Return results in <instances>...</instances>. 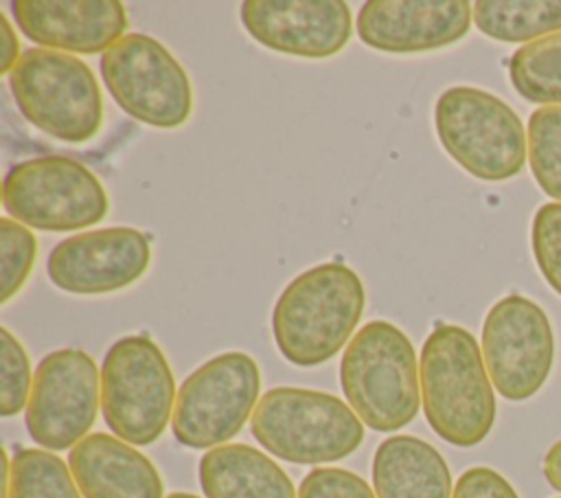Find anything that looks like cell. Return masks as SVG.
Here are the masks:
<instances>
[{
    "instance_id": "44dd1931",
    "label": "cell",
    "mask_w": 561,
    "mask_h": 498,
    "mask_svg": "<svg viewBox=\"0 0 561 498\" xmlns=\"http://www.w3.org/2000/svg\"><path fill=\"white\" fill-rule=\"evenodd\" d=\"M508 75L526 101L561 105V33L519 46L508 61Z\"/></svg>"
},
{
    "instance_id": "8fae6325",
    "label": "cell",
    "mask_w": 561,
    "mask_h": 498,
    "mask_svg": "<svg viewBox=\"0 0 561 498\" xmlns=\"http://www.w3.org/2000/svg\"><path fill=\"white\" fill-rule=\"evenodd\" d=\"M482 358L502 397H533L554 364V331L546 312L519 294L500 298L484 316Z\"/></svg>"
},
{
    "instance_id": "d6986e66",
    "label": "cell",
    "mask_w": 561,
    "mask_h": 498,
    "mask_svg": "<svg viewBox=\"0 0 561 498\" xmlns=\"http://www.w3.org/2000/svg\"><path fill=\"white\" fill-rule=\"evenodd\" d=\"M199 485L206 498H296L289 476L245 443L208 450L199 461Z\"/></svg>"
},
{
    "instance_id": "d4e9b609",
    "label": "cell",
    "mask_w": 561,
    "mask_h": 498,
    "mask_svg": "<svg viewBox=\"0 0 561 498\" xmlns=\"http://www.w3.org/2000/svg\"><path fill=\"white\" fill-rule=\"evenodd\" d=\"M31 364L22 342L0 327V412L4 417L18 415L31 397Z\"/></svg>"
},
{
    "instance_id": "30bf717a",
    "label": "cell",
    "mask_w": 561,
    "mask_h": 498,
    "mask_svg": "<svg viewBox=\"0 0 561 498\" xmlns=\"http://www.w3.org/2000/svg\"><path fill=\"white\" fill-rule=\"evenodd\" d=\"M261 373L252 355L228 351L195 369L180 386L171 417L173 437L186 448H219L259 404Z\"/></svg>"
},
{
    "instance_id": "4316f807",
    "label": "cell",
    "mask_w": 561,
    "mask_h": 498,
    "mask_svg": "<svg viewBox=\"0 0 561 498\" xmlns=\"http://www.w3.org/2000/svg\"><path fill=\"white\" fill-rule=\"evenodd\" d=\"M298 498H377L368 483L342 467H316L300 487Z\"/></svg>"
},
{
    "instance_id": "f546056e",
    "label": "cell",
    "mask_w": 561,
    "mask_h": 498,
    "mask_svg": "<svg viewBox=\"0 0 561 498\" xmlns=\"http://www.w3.org/2000/svg\"><path fill=\"white\" fill-rule=\"evenodd\" d=\"M543 476L557 491H561V441L548 450L543 459Z\"/></svg>"
},
{
    "instance_id": "9a60e30c",
    "label": "cell",
    "mask_w": 561,
    "mask_h": 498,
    "mask_svg": "<svg viewBox=\"0 0 561 498\" xmlns=\"http://www.w3.org/2000/svg\"><path fill=\"white\" fill-rule=\"evenodd\" d=\"M473 7L465 0H370L357 13L359 39L386 53L445 48L469 31Z\"/></svg>"
},
{
    "instance_id": "3957f363",
    "label": "cell",
    "mask_w": 561,
    "mask_h": 498,
    "mask_svg": "<svg viewBox=\"0 0 561 498\" xmlns=\"http://www.w3.org/2000/svg\"><path fill=\"white\" fill-rule=\"evenodd\" d=\"M340 382L348 406L377 432H394L419 412L416 353L410 338L388 320H370L351 338Z\"/></svg>"
},
{
    "instance_id": "7402d4cb",
    "label": "cell",
    "mask_w": 561,
    "mask_h": 498,
    "mask_svg": "<svg viewBox=\"0 0 561 498\" xmlns=\"http://www.w3.org/2000/svg\"><path fill=\"white\" fill-rule=\"evenodd\" d=\"M72 478L57 454L20 448L11 461L7 498H81Z\"/></svg>"
},
{
    "instance_id": "7a4b0ae2",
    "label": "cell",
    "mask_w": 561,
    "mask_h": 498,
    "mask_svg": "<svg viewBox=\"0 0 561 498\" xmlns=\"http://www.w3.org/2000/svg\"><path fill=\"white\" fill-rule=\"evenodd\" d=\"M364 305V283L353 268L331 261L300 272L272 312L280 355L296 366L324 364L348 342Z\"/></svg>"
},
{
    "instance_id": "4fadbf2b",
    "label": "cell",
    "mask_w": 561,
    "mask_h": 498,
    "mask_svg": "<svg viewBox=\"0 0 561 498\" xmlns=\"http://www.w3.org/2000/svg\"><path fill=\"white\" fill-rule=\"evenodd\" d=\"M149 239L127 226L99 228L59 241L46 261L48 279L64 292L94 296L136 283L149 268Z\"/></svg>"
},
{
    "instance_id": "8992f818",
    "label": "cell",
    "mask_w": 561,
    "mask_h": 498,
    "mask_svg": "<svg viewBox=\"0 0 561 498\" xmlns=\"http://www.w3.org/2000/svg\"><path fill=\"white\" fill-rule=\"evenodd\" d=\"M434 127L449 158L480 180H508L526 162L528 138L519 116L486 90L447 88L436 99Z\"/></svg>"
},
{
    "instance_id": "e0dca14e",
    "label": "cell",
    "mask_w": 561,
    "mask_h": 498,
    "mask_svg": "<svg viewBox=\"0 0 561 498\" xmlns=\"http://www.w3.org/2000/svg\"><path fill=\"white\" fill-rule=\"evenodd\" d=\"M68 463L85 498H162L156 465L118 437L88 434L70 450Z\"/></svg>"
},
{
    "instance_id": "ffe728a7",
    "label": "cell",
    "mask_w": 561,
    "mask_h": 498,
    "mask_svg": "<svg viewBox=\"0 0 561 498\" xmlns=\"http://www.w3.org/2000/svg\"><path fill=\"white\" fill-rule=\"evenodd\" d=\"M480 33L500 42H535L561 33V0H480L473 4Z\"/></svg>"
},
{
    "instance_id": "5b68a950",
    "label": "cell",
    "mask_w": 561,
    "mask_h": 498,
    "mask_svg": "<svg viewBox=\"0 0 561 498\" xmlns=\"http://www.w3.org/2000/svg\"><path fill=\"white\" fill-rule=\"evenodd\" d=\"M11 94L22 116L64 143H85L103 123L99 81L79 57L50 48H28L9 72Z\"/></svg>"
},
{
    "instance_id": "cb8c5ba5",
    "label": "cell",
    "mask_w": 561,
    "mask_h": 498,
    "mask_svg": "<svg viewBox=\"0 0 561 498\" xmlns=\"http://www.w3.org/2000/svg\"><path fill=\"white\" fill-rule=\"evenodd\" d=\"M37 254L35 235L11 217L0 219V303H9L31 274Z\"/></svg>"
},
{
    "instance_id": "484cf974",
    "label": "cell",
    "mask_w": 561,
    "mask_h": 498,
    "mask_svg": "<svg viewBox=\"0 0 561 498\" xmlns=\"http://www.w3.org/2000/svg\"><path fill=\"white\" fill-rule=\"evenodd\" d=\"M530 246L546 283L561 296V202L543 204L535 213Z\"/></svg>"
},
{
    "instance_id": "ba28073f",
    "label": "cell",
    "mask_w": 561,
    "mask_h": 498,
    "mask_svg": "<svg viewBox=\"0 0 561 498\" xmlns=\"http://www.w3.org/2000/svg\"><path fill=\"white\" fill-rule=\"evenodd\" d=\"M2 204L15 222L53 233L88 228L110 211L99 178L68 156H44L11 167Z\"/></svg>"
},
{
    "instance_id": "2e32d148",
    "label": "cell",
    "mask_w": 561,
    "mask_h": 498,
    "mask_svg": "<svg viewBox=\"0 0 561 498\" xmlns=\"http://www.w3.org/2000/svg\"><path fill=\"white\" fill-rule=\"evenodd\" d=\"M11 7L31 42L70 55L107 50L127 29V11L118 0H15Z\"/></svg>"
},
{
    "instance_id": "603a6c76",
    "label": "cell",
    "mask_w": 561,
    "mask_h": 498,
    "mask_svg": "<svg viewBox=\"0 0 561 498\" xmlns=\"http://www.w3.org/2000/svg\"><path fill=\"white\" fill-rule=\"evenodd\" d=\"M528 162L546 195L561 202V105H543L528 118Z\"/></svg>"
},
{
    "instance_id": "52a82bcc",
    "label": "cell",
    "mask_w": 561,
    "mask_h": 498,
    "mask_svg": "<svg viewBox=\"0 0 561 498\" xmlns=\"http://www.w3.org/2000/svg\"><path fill=\"white\" fill-rule=\"evenodd\" d=\"M175 397L171 366L151 338L125 336L110 347L101 369V408L118 439L153 443L173 417Z\"/></svg>"
},
{
    "instance_id": "ac0fdd59",
    "label": "cell",
    "mask_w": 561,
    "mask_h": 498,
    "mask_svg": "<svg viewBox=\"0 0 561 498\" xmlns=\"http://www.w3.org/2000/svg\"><path fill=\"white\" fill-rule=\"evenodd\" d=\"M377 498H451V474L427 441L394 434L379 443L373 459Z\"/></svg>"
},
{
    "instance_id": "f1b7e54d",
    "label": "cell",
    "mask_w": 561,
    "mask_h": 498,
    "mask_svg": "<svg viewBox=\"0 0 561 498\" xmlns=\"http://www.w3.org/2000/svg\"><path fill=\"white\" fill-rule=\"evenodd\" d=\"M20 42L18 35L4 13H0V72L9 77L20 59Z\"/></svg>"
},
{
    "instance_id": "5bb4252c",
    "label": "cell",
    "mask_w": 561,
    "mask_h": 498,
    "mask_svg": "<svg viewBox=\"0 0 561 498\" xmlns=\"http://www.w3.org/2000/svg\"><path fill=\"white\" fill-rule=\"evenodd\" d=\"M241 22L265 48L309 59L337 55L353 33L351 9L340 0H245Z\"/></svg>"
},
{
    "instance_id": "6da1fadb",
    "label": "cell",
    "mask_w": 561,
    "mask_h": 498,
    "mask_svg": "<svg viewBox=\"0 0 561 498\" xmlns=\"http://www.w3.org/2000/svg\"><path fill=\"white\" fill-rule=\"evenodd\" d=\"M423 412L447 443L471 448L495 421V395L476 338L460 325H436L421 349Z\"/></svg>"
},
{
    "instance_id": "83f0119b",
    "label": "cell",
    "mask_w": 561,
    "mask_h": 498,
    "mask_svg": "<svg viewBox=\"0 0 561 498\" xmlns=\"http://www.w3.org/2000/svg\"><path fill=\"white\" fill-rule=\"evenodd\" d=\"M451 498H519L513 485L491 467H471L456 480Z\"/></svg>"
},
{
    "instance_id": "7c38bea8",
    "label": "cell",
    "mask_w": 561,
    "mask_h": 498,
    "mask_svg": "<svg viewBox=\"0 0 561 498\" xmlns=\"http://www.w3.org/2000/svg\"><path fill=\"white\" fill-rule=\"evenodd\" d=\"M99 371L81 349H59L35 369L26 430L46 450H68L88 437L99 408Z\"/></svg>"
},
{
    "instance_id": "4dcf8cb0",
    "label": "cell",
    "mask_w": 561,
    "mask_h": 498,
    "mask_svg": "<svg viewBox=\"0 0 561 498\" xmlns=\"http://www.w3.org/2000/svg\"><path fill=\"white\" fill-rule=\"evenodd\" d=\"M167 498H199V496H193V494H186V491H178V494H171Z\"/></svg>"
},
{
    "instance_id": "277c9868",
    "label": "cell",
    "mask_w": 561,
    "mask_h": 498,
    "mask_svg": "<svg viewBox=\"0 0 561 498\" xmlns=\"http://www.w3.org/2000/svg\"><path fill=\"white\" fill-rule=\"evenodd\" d=\"M250 428L267 452L300 465L340 461L364 439L362 419L348 404L294 386L267 391L252 412Z\"/></svg>"
},
{
    "instance_id": "9c48e42d",
    "label": "cell",
    "mask_w": 561,
    "mask_h": 498,
    "mask_svg": "<svg viewBox=\"0 0 561 498\" xmlns=\"http://www.w3.org/2000/svg\"><path fill=\"white\" fill-rule=\"evenodd\" d=\"M101 75L116 105L131 118L173 129L193 112V86L167 46L145 33H127L101 57Z\"/></svg>"
}]
</instances>
